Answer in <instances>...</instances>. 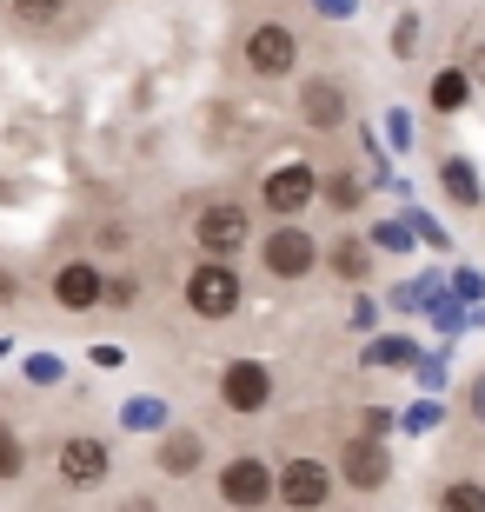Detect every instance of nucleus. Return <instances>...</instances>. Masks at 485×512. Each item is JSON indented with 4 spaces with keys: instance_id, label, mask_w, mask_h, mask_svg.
Here are the masks:
<instances>
[{
    "instance_id": "1",
    "label": "nucleus",
    "mask_w": 485,
    "mask_h": 512,
    "mask_svg": "<svg viewBox=\"0 0 485 512\" xmlns=\"http://www.w3.org/2000/svg\"><path fill=\"white\" fill-rule=\"evenodd\" d=\"M187 306L200 320H226V313L240 306V266L233 260H200L187 273Z\"/></svg>"
},
{
    "instance_id": "25",
    "label": "nucleus",
    "mask_w": 485,
    "mask_h": 512,
    "mask_svg": "<svg viewBox=\"0 0 485 512\" xmlns=\"http://www.w3.org/2000/svg\"><path fill=\"white\" fill-rule=\"evenodd\" d=\"M479 74H485V54H479Z\"/></svg>"
},
{
    "instance_id": "16",
    "label": "nucleus",
    "mask_w": 485,
    "mask_h": 512,
    "mask_svg": "<svg viewBox=\"0 0 485 512\" xmlns=\"http://www.w3.org/2000/svg\"><path fill=\"white\" fill-rule=\"evenodd\" d=\"M439 180H446V193L459 200V207H479V173H472V160L446 153V160H439Z\"/></svg>"
},
{
    "instance_id": "21",
    "label": "nucleus",
    "mask_w": 485,
    "mask_h": 512,
    "mask_svg": "<svg viewBox=\"0 0 485 512\" xmlns=\"http://www.w3.org/2000/svg\"><path fill=\"white\" fill-rule=\"evenodd\" d=\"M133 293H140V286H133V280H127V273H120V280H113V286H107V300H113V306H127V300H133Z\"/></svg>"
},
{
    "instance_id": "8",
    "label": "nucleus",
    "mask_w": 485,
    "mask_h": 512,
    "mask_svg": "<svg viewBox=\"0 0 485 512\" xmlns=\"http://www.w3.org/2000/svg\"><path fill=\"white\" fill-rule=\"evenodd\" d=\"M54 473H60V486H74V493H100L113 479V453L100 439H67L54 453Z\"/></svg>"
},
{
    "instance_id": "14",
    "label": "nucleus",
    "mask_w": 485,
    "mask_h": 512,
    "mask_svg": "<svg viewBox=\"0 0 485 512\" xmlns=\"http://www.w3.org/2000/svg\"><path fill=\"white\" fill-rule=\"evenodd\" d=\"M153 459H160V473L187 479L193 466H200V433H167V439H160V453H153Z\"/></svg>"
},
{
    "instance_id": "6",
    "label": "nucleus",
    "mask_w": 485,
    "mask_h": 512,
    "mask_svg": "<svg viewBox=\"0 0 485 512\" xmlns=\"http://www.w3.org/2000/svg\"><path fill=\"white\" fill-rule=\"evenodd\" d=\"M266 499H273V466L253 453L240 459H226V473H220V506L226 512H266Z\"/></svg>"
},
{
    "instance_id": "18",
    "label": "nucleus",
    "mask_w": 485,
    "mask_h": 512,
    "mask_svg": "<svg viewBox=\"0 0 485 512\" xmlns=\"http://www.w3.org/2000/svg\"><path fill=\"white\" fill-rule=\"evenodd\" d=\"M7 7H14V27H27V34H40L67 14V0H7Z\"/></svg>"
},
{
    "instance_id": "15",
    "label": "nucleus",
    "mask_w": 485,
    "mask_h": 512,
    "mask_svg": "<svg viewBox=\"0 0 485 512\" xmlns=\"http://www.w3.org/2000/svg\"><path fill=\"white\" fill-rule=\"evenodd\" d=\"M426 100L439 107V114H459V107L472 100V80L459 74V67H439V74H432V87H426Z\"/></svg>"
},
{
    "instance_id": "3",
    "label": "nucleus",
    "mask_w": 485,
    "mask_h": 512,
    "mask_svg": "<svg viewBox=\"0 0 485 512\" xmlns=\"http://www.w3.org/2000/svg\"><path fill=\"white\" fill-rule=\"evenodd\" d=\"M260 266L273 273V280L293 286V280H306V273L319 266V240H313L306 227H293V220H286V227H273V233L260 240Z\"/></svg>"
},
{
    "instance_id": "19",
    "label": "nucleus",
    "mask_w": 485,
    "mask_h": 512,
    "mask_svg": "<svg viewBox=\"0 0 485 512\" xmlns=\"http://www.w3.org/2000/svg\"><path fill=\"white\" fill-rule=\"evenodd\" d=\"M20 473H27V446H20V433L0 419V486H14Z\"/></svg>"
},
{
    "instance_id": "4",
    "label": "nucleus",
    "mask_w": 485,
    "mask_h": 512,
    "mask_svg": "<svg viewBox=\"0 0 485 512\" xmlns=\"http://www.w3.org/2000/svg\"><path fill=\"white\" fill-rule=\"evenodd\" d=\"M246 74H260V80H280L299 67V34L286 27V20H260L253 34H246Z\"/></svg>"
},
{
    "instance_id": "20",
    "label": "nucleus",
    "mask_w": 485,
    "mask_h": 512,
    "mask_svg": "<svg viewBox=\"0 0 485 512\" xmlns=\"http://www.w3.org/2000/svg\"><path fill=\"white\" fill-rule=\"evenodd\" d=\"M326 200H333V207H359V180L353 173H333V180H326Z\"/></svg>"
},
{
    "instance_id": "5",
    "label": "nucleus",
    "mask_w": 485,
    "mask_h": 512,
    "mask_svg": "<svg viewBox=\"0 0 485 512\" xmlns=\"http://www.w3.org/2000/svg\"><path fill=\"white\" fill-rule=\"evenodd\" d=\"M193 240H200L206 260H233V253H240L246 240H253V213L233 207V200H220V207L193 213Z\"/></svg>"
},
{
    "instance_id": "2",
    "label": "nucleus",
    "mask_w": 485,
    "mask_h": 512,
    "mask_svg": "<svg viewBox=\"0 0 485 512\" xmlns=\"http://www.w3.org/2000/svg\"><path fill=\"white\" fill-rule=\"evenodd\" d=\"M273 499L293 506V512L333 506V466H326V459H286L280 473H273Z\"/></svg>"
},
{
    "instance_id": "12",
    "label": "nucleus",
    "mask_w": 485,
    "mask_h": 512,
    "mask_svg": "<svg viewBox=\"0 0 485 512\" xmlns=\"http://www.w3.org/2000/svg\"><path fill=\"white\" fill-rule=\"evenodd\" d=\"M299 120L313 133L346 127V87H339V80H306V87H299Z\"/></svg>"
},
{
    "instance_id": "10",
    "label": "nucleus",
    "mask_w": 485,
    "mask_h": 512,
    "mask_svg": "<svg viewBox=\"0 0 485 512\" xmlns=\"http://www.w3.org/2000/svg\"><path fill=\"white\" fill-rule=\"evenodd\" d=\"M339 479H346L353 493H379V486L392 479L386 439H379V433H359V439H346V446H339Z\"/></svg>"
},
{
    "instance_id": "23",
    "label": "nucleus",
    "mask_w": 485,
    "mask_h": 512,
    "mask_svg": "<svg viewBox=\"0 0 485 512\" xmlns=\"http://www.w3.org/2000/svg\"><path fill=\"white\" fill-rule=\"evenodd\" d=\"M319 14H353V0H313Z\"/></svg>"
},
{
    "instance_id": "24",
    "label": "nucleus",
    "mask_w": 485,
    "mask_h": 512,
    "mask_svg": "<svg viewBox=\"0 0 485 512\" xmlns=\"http://www.w3.org/2000/svg\"><path fill=\"white\" fill-rule=\"evenodd\" d=\"M472 413H479V419H485V380H479V386H472Z\"/></svg>"
},
{
    "instance_id": "13",
    "label": "nucleus",
    "mask_w": 485,
    "mask_h": 512,
    "mask_svg": "<svg viewBox=\"0 0 485 512\" xmlns=\"http://www.w3.org/2000/svg\"><path fill=\"white\" fill-rule=\"evenodd\" d=\"M326 266H333L339 280H366V273H373V253H366V240H353V233H339L333 247H326Z\"/></svg>"
},
{
    "instance_id": "11",
    "label": "nucleus",
    "mask_w": 485,
    "mask_h": 512,
    "mask_svg": "<svg viewBox=\"0 0 485 512\" xmlns=\"http://www.w3.org/2000/svg\"><path fill=\"white\" fill-rule=\"evenodd\" d=\"M54 300L67 306V313H87V306L107 300V280H100V266L94 260H67L54 266Z\"/></svg>"
},
{
    "instance_id": "9",
    "label": "nucleus",
    "mask_w": 485,
    "mask_h": 512,
    "mask_svg": "<svg viewBox=\"0 0 485 512\" xmlns=\"http://www.w3.org/2000/svg\"><path fill=\"white\" fill-rule=\"evenodd\" d=\"M220 406H226V413H266V406H273V366H260V360H226V373H220Z\"/></svg>"
},
{
    "instance_id": "7",
    "label": "nucleus",
    "mask_w": 485,
    "mask_h": 512,
    "mask_svg": "<svg viewBox=\"0 0 485 512\" xmlns=\"http://www.w3.org/2000/svg\"><path fill=\"white\" fill-rule=\"evenodd\" d=\"M313 193H319V180H313L306 160H280V167L260 180V200H266V213H280V227L293 220V213L313 207Z\"/></svg>"
},
{
    "instance_id": "22",
    "label": "nucleus",
    "mask_w": 485,
    "mask_h": 512,
    "mask_svg": "<svg viewBox=\"0 0 485 512\" xmlns=\"http://www.w3.org/2000/svg\"><path fill=\"white\" fill-rule=\"evenodd\" d=\"M7 300H20V280L7 273V266H0V306H7Z\"/></svg>"
},
{
    "instance_id": "17",
    "label": "nucleus",
    "mask_w": 485,
    "mask_h": 512,
    "mask_svg": "<svg viewBox=\"0 0 485 512\" xmlns=\"http://www.w3.org/2000/svg\"><path fill=\"white\" fill-rule=\"evenodd\" d=\"M432 506H439V512H485V486H479V479H446Z\"/></svg>"
}]
</instances>
